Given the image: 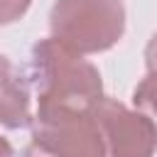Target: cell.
Instances as JSON below:
<instances>
[{
	"label": "cell",
	"instance_id": "cell-1",
	"mask_svg": "<svg viewBox=\"0 0 157 157\" xmlns=\"http://www.w3.org/2000/svg\"><path fill=\"white\" fill-rule=\"evenodd\" d=\"M34 83L39 105L93 108L101 101L98 71L83 59L74 56L66 44L47 39L34 47Z\"/></svg>",
	"mask_w": 157,
	"mask_h": 157
},
{
	"label": "cell",
	"instance_id": "cell-2",
	"mask_svg": "<svg viewBox=\"0 0 157 157\" xmlns=\"http://www.w3.org/2000/svg\"><path fill=\"white\" fill-rule=\"evenodd\" d=\"M56 42L96 52L110 47L123 32L120 0H59L52 10Z\"/></svg>",
	"mask_w": 157,
	"mask_h": 157
},
{
	"label": "cell",
	"instance_id": "cell-3",
	"mask_svg": "<svg viewBox=\"0 0 157 157\" xmlns=\"http://www.w3.org/2000/svg\"><path fill=\"white\" fill-rule=\"evenodd\" d=\"M34 145L49 157H103L98 123L64 105H39Z\"/></svg>",
	"mask_w": 157,
	"mask_h": 157
},
{
	"label": "cell",
	"instance_id": "cell-4",
	"mask_svg": "<svg viewBox=\"0 0 157 157\" xmlns=\"http://www.w3.org/2000/svg\"><path fill=\"white\" fill-rule=\"evenodd\" d=\"M98 128L105 130L113 157H150L157 142L155 125L137 113L125 110L120 103L101 98L91 108Z\"/></svg>",
	"mask_w": 157,
	"mask_h": 157
},
{
	"label": "cell",
	"instance_id": "cell-5",
	"mask_svg": "<svg viewBox=\"0 0 157 157\" xmlns=\"http://www.w3.org/2000/svg\"><path fill=\"white\" fill-rule=\"evenodd\" d=\"M29 120V98L12 64L0 56V123L20 128Z\"/></svg>",
	"mask_w": 157,
	"mask_h": 157
},
{
	"label": "cell",
	"instance_id": "cell-6",
	"mask_svg": "<svg viewBox=\"0 0 157 157\" xmlns=\"http://www.w3.org/2000/svg\"><path fill=\"white\" fill-rule=\"evenodd\" d=\"M135 105L137 108H142L147 115V120L155 125V130H157V71L152 74V76H147L137 88H135Z\"/></svg>",
	"mask_w": 157,
	"mask_h": 157
},
{
	"label": "cell",
	"instance_id": "cell-7",
	"mask_svg": "<svg viewBox=\"0 0 157 157\" xmlns=\"http://www.w3.org/2000/svg\"><path fill=\"white\" fill-rule=\"evenodd\" d=\"M27 5H29V0H0V25L12 22L17 15L25 12Z\"/></svg>",
	"mask_w": 157,
	"mask_h": 157
},
{
	"label": "cell",
	"instance_id": "cell-8",
	"mask_svg": "<svg viewBox=\"0 0 157 157\" xmlns=\"http://www.w3.org/2000/svg\"><path fill=\"white\" fill-rule=\"evenodd\" d=\"M147 64H150L152 71H157V34L152 37V42L147 47Z\"/></svg>",
	"mask_w": 157,
	"mask_h": 157
},
{
	"label": "cell",
	"instance_id": "cell-9",
	"mask_svg": "<svg viewBox=\"0 0 157 157\" xmlns=\"http://www.w3.org/2000/svg\"><path fill=\"white\" fill-rule=\"evenodd\" d=\"M0 157H12V147L0 137Z\"/></svg>",
	"mask_w": 157,
	"mask_h": 157
},
{
	"label": "cell",
	"instance_id": "cell-10",
	"mask_svg": "<svg viewBox=\"0 0 157 157\" xmlns=\"http://www.w3.org/2000/svg\"><path fill=\"white\" fill-rule=\"evenodd\" d=\"M27 157H49V155H47V152H42L37 145H32V147L27 150Z\"/></svg>",
	"mask_w": 157,
	"mask_h": 157
}]
</instances>
